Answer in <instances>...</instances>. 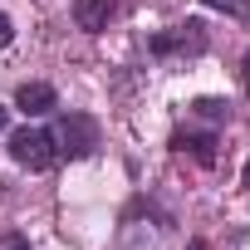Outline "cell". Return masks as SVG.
<instances>
[{
	"mask_svg": "<svg viewBox=\"0 0 250 250\" xmlns=\"http://www.w3.org/2000/svg\"><path fill=\"white\" fill-rule=\"evenodd\" d=\"M49 133H54V152H59L64 162H83V157H93L98 143H103L98 118H88V113H64Z\"/></svg>",
	"mask_w": 250,
	"mask_h": 250,
	"instance_id": "1",
	"label": "cell"
},
{
	"mask_svg": "<svg viewBox=\"0 0 250 250\" xmlns=\"http://www.w3.org/2000/svg\"><path fill=\"white\" fill-rule=\"evenodd\" d=\"M10 157H15L20 167H30V172L54 167V162H59V152H54V133H49V128H20V133L10 138Z\"/></svg>",
	"mask_w": 250,
	"mask_h": 250,
	"instance_id": "2",
	"label": "cell"
},
{
	"mask_svg": "<svg viewBox=\"0 0 250 250\" xmlns=\"http://www.w3.org/2000/svg\"><path fill=\"white\" fill-rule=\"evenodd\" d=\"M147 49H152L157 59H172V54H201V49H206V30H201L196 20H187V25H177V30L152 35Z\"/></svg>",
	"mask_w": 250,
	"mask_h": 250,
	"instance_id": "3",
	"label": "cell"
},
{
	"mask_svg": "<svg viewBox=\"0 0 250 250\" xmlns=\"http://www.w3.org/2000/svg\"><path fill=\"white\" fill-rule=\"evenodd\" d=\"M15 108H20L25 118H44V113H54V108H59V93H54L49 83H20Z\"/></svg>",
	"mask_w": 250,
	"mask_h": 250,
	"instance_id": "4",
	"label": "cell"
},
{
	"mask_svg": "<svg viewBox=\"0 0 250 250\" xmlns=\"http://www.w3.org/2000/svg\"><path fill=\"white\" fill-rule=\"evenodd\" d=\"M113 10H118V0H74V25L88 30V35H103Z\"/></svg>",
	"mask_w": 250,
	"mask_h": 250,
	"instance_id": "5",
	"label": "cell"
},
{
	"mask_svg": "<svg viewBox=\"0 0 250 250\" xmlns=\"http://www.w3.org/2000/svg\"><path fill=\"white\" fill-rule=\"evenodd\" d=\"M172 143H177L182 152H191L201 167H211V162H216V133H177Z\"/></svg>",
	"mask_w": 250,
	"mask_h": 250,
	"instance_id": "6",
	"label": "cell"
},
{
	"mask_svg": "<svg viewBox=\"0 0 250 250\" xmlns=\"http://www.w3.org/2000/svg\"><path fill=\"white\" fill-rule=\"evenodd\" d=\"M191 113H196L201 123H211V128H216V123H226V118H230V103H226V98H196V103H191Z\"/></svg>",
	"mask_w": 250,
	"mask_h": 250,
	"instance_id": "7",
	"label": "cell"
},
{
	"mask_svg": "<svg viewBox=\"0 0 250 250\" xmlns=\"http://www.w3.org/2000/svg\"><path fill=\"white\" fill-rule=\"evenodd\" d=\"M211 10H221V15H235V20H250V0H206Z\"/></svg>",
	"mask_w": 250,
	"mask_h": 250,
	"instance_id": "8",
	"label": "cell"
},
{
	"mask_svg": "<svg viewBox=\"0 0 250 250\" xmlns=\"http://www.w3.org/2000/svg\"><path fill=\"white\" fill-rule=\"evenodd\" d=\"M10 40H15V25H10V15H0V49H5Z\"/></svg>",
	"mask_w": 250,
	"mask_h": 250,
	"instance_id": "9",
	"label": "cell"
},
{
	"mask_svg": "<svg viewBox=\"0 0 250 250\" xmlns=\"http://www.w3.org/2000/svg\"><path fill=\"white\" fill-rule=\"evenodd\" d=\"M0 250H30V240H25V235H5V240H0Z\"/></svg>",
	"mask_w": 250,
	"mask_h": 250,
	"instance_id": "10",
	"label": "cell"
},
{
	"mask_svg": "<svg viewBox=\"0 0 250 250\" xmlns=\"http://www.w3.org/2000/svg\"><path fill=\"white\" fill-rule=\"evenodd\" d=\"M5 123H10V108H5V103H0V133H5Z\"/></svg>",
	"mask_w": 250,
	"mask_h": 250,
	"instance_id": "11",
	"label": "cell"
},
{
	"mask_svg": "<svg viewBox=\"0 0 250 250\" xmlns=\"http://www.w3.org/2000/svg\"><path fill=\"white\" fill-rule=\"evenodd\" d=\"M240 187H245V191H250V162H245V177H240Z\"/></svg>",
	"mask_w": 250,
	"mask_h": 250,
	"instance_id": "12",
	"label": "cell"
},
{
	"mask_svg": "<svg viewBox=\"0 0 250 250\" xmlns=\"http://www.w3.org/2000/svg\"><path fill=\"white\" fill-rule=\"evenodd\" d=\"M187 250H206V240H191V245H187Z\"/></svg>",
	"mask_w": 250,
	"mask_h": 250,
	"instance_id": "13",
	"label": "cell"
}]
</instances>
